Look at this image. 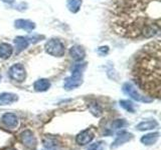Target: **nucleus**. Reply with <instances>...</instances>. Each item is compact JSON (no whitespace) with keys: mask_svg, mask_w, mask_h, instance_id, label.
I'll use <instances>...</instances> for the list:
<instances>
[{"mask_svg":"<svg viewBox=\"0 0 161 150\" xmlns=\"http://www.w3.org/2000/svg\"><path fill=\"white\" fill-rule=\"evenodd\" d=\"M44 148L43 150H58V144L52 138H47L44 140Z\"/></svg>","mask_w":161,"mask_h":150,"instance_id":"aec40b11","label":"nucleus"},{"mask_svg":"<svg viewBox=\"0 0 161 150\" xmlns=\"http://www.w3.org/2000/svg\"><path fill=\"white\" fill-rule=\"evenodd\" d=\"M156 127H158V123H157V121H155V120L143 121L136 126V128H137V130H139V131H145V130H150V129H153Z\"/></svg>","mask_w":161,"mask_h":150,"instance_id":"a211bd4d","label":"nucleus"},{"mask_svg":"<svg viewBox=\"0 0 161 150\" xmlns=\"http://www.w3.org/2000/svg\"><path fill=\"white\" fill-rule=\"evenodd\" d=\"M13 52V48L8 43L0 44V57L2 59H8Z\"/></svg>","mask_w":161,"mask_h":150,"instance_id":"dca6fc26","label":"nucleus"},{"mask_svg":"<svg viewBox=\"0 0 161 150\" xmlns=\"http://www.w3.org/2000/svg\"><path fill=\"white\" fill-rule=\"evenodd\" d=\"M94 133L92 130L90 129H87V130H84V131H82L80 133L78 134L77 138H75V140H77V143L80 144V145H85V144H88L90 143L92 140L94 139Z\"/></svg>","mask_w":161,"mask_h":150,"instance_id":"6e6552de","label":"nucleus"},{"mask_svg":"<svg viewBox=\"0 0 161 150\" xmlns=\"http://www.w3.org/2000/svg\"><path fill=\"white\" fill-rule=\"evenodd\" d=\"M15 27L18 29H23L25 31H32L35 28V24L32 21L24 19H18L15 21Z\"/></svg>","mask_w":161,"mask_h":150,"instance_id":"ddd939ff","label":"nucleus"},{"mask_svg":"<svg viewBox=\"0 0 161 150\" xmlns=\"http://www.w3.org/2000/svg\"><path fill=\"white\" fill-rule=\"evenodd\" d=\"M9 76L14 81L22 82L26 78V72H25V68L23 67L22 64L17 63L12 65L9 69Z\"/></svg>","mask_w":161,"mask_h":150,"instance_id":"423d86ee","label":"nucleus"},{"mask_svg":"<svg viewBox=\"0 0 161 150\" xmlns=\"http://www.w3.org/2000/svg\"><path fill=\"white\" fill-rule=\"evenodd\" d=\"M22 143L28 148H34L36 146V139H35L33 133L30 130H25L20 134Z\"/></svg>","mask_w":161,"mask_h":150,"instance_id":"0eeeda50","label":"nucleus"},{"mask_svg":"<svg viewBox=\"0 0 161 150\" xmlns=\"http://www.w3.org/2000/svg\"><path fill=\"white\" fill-rule=\"evenodd\" d=\"M132 138H133V135L131 134V133L125 132V131L119 133L117 138H116V140L112 143V145H111V149L117 148L118 146H120V145H122V144H124L126 142L130 141V140L132 139Z\"/></svg>","mask_w":161,"mask_h":150,"instance_id":"1a4fd4ad","label":"nucleus"},{"mask_svg":"<svg viewBox=\"0 0 161 150\" xmlns=\"http://www.w3.org/2000/svg\"><path fill=\"white\" fill-rule=\"evenodd\" d=\"M18 100V96L13 93H0V106L2 105H9Z\"/></svg>","mask_w":161,"mask_h":150,"instance_id":"f8f14e48","label":"nucleus"},{"mask_svg":"<svg viewBox=\"0 0 161 150\" xmlns=\"http://www.w3.org/2000/svg\"><path fill=\"white\" fill-rule=\"evenodd\" d=\"M0 80H1V75H0Z\"/></svg>","mask_w":161,"mask_h":150,"instance_id":"393cba45","label":"nucleus"},{"mask_svg":"<svg viewBox=\"0 0 161 150\" xmlns=\"http://www.w3.org/2000/svg\"><path fill=\"white\" fill-rule=\"evenodd\" d=\"M2 122L9 128H14L17 126L18 119L17 116L13 113H5L2 115Z\"/></svg>","mask_w":161,"mask_h":150,"instance_id":"9d476101","label":"nucleus"},{"mask_svg":"<svg viewBox=\"0 0 161 150\" xmlns=\"http://www.w3.org/2000/svg\"><path fill=\"white\" fill-rule=\"evenodd\" d=\"M126 124L125 120L124 119H117L112 123V128L113 129H119V128H122L124 125Z\"/></svg>","mask_w":161,"mask_h":150,"instance_id":"4be33fe9","label":"nucleus"},{"mask_svg":"<svg viewBox=\"0 0 161 150\" xmlns=\"http://www.w3.org/2000/svg\"><path fill=\"white\" fill-rule=\"evenodd\" d=\"M80 5H82V0H68V8L70 12L77 13Z\"/></svg>","mask_w":161,"mask_h":150,"instance_id":"6ab92c4d","label":"nucleus"},{"mask_svg":"<svg viewBox=\"0 0 161 150\" xmlns=\"http://www.w3.org/2000/svg\"><path fill=\"white\" fill-rule=\"evenodd\" d=\"M9 150H15V149H9Z\"/></svg>","mask_w":161,"mask_h":150,"instance_id":"a878e982","label":"nucleus"},{"mask_svg":"<svg viewBox=\"0 0 161 150\" xmlns=\"http://www.w3.org/2000/svg\"><path fill=\"white\" fill-rule=\"evenodd\" d=\"M123 91L129 95V96L136 100V101H139V102H151L152 101V99L151 98H148V97H145L143 95H141L138 91L137 89L135 88V86L130 82H126L124 83L123 85Z\"/></svg>","mask_w":161,"mask_h":150,"instance_id":"39448f33","label":"nucleus"},{"mask_svg":"<svg viewBox=\"0 0 161 150\" xmlns=\"http://www.w3.org/2000/svg\"><path fill=\"white\" fill-rule=\"evenodd\" d=\"M34 89L38 92H43L50 87V82L47 79H39L37 81H35L33 84Z\"/></svg>","mask_w":161,"mask_h":150,"instance_id":"f3484780","label":"nucleus"},{"mask_svg":"<svg viewBox=\"0 0 161 150\" xmlns=\"http://www.w3.org/2000/svg\"><path fill=\"white\" fill-rule=\"evenodd\" d=\"M86 68V63L75 64L73 68V73L69 77L64 80V87L67 90H72L78 88L83 83V73Z\"/></svg>","mask_w":161,"mask_h":150,"instance_id":"7ed1b4c3","label":"nucleus"},{"mask_svg":"<svg viewBox=\"0 0 161 150\" xmlns=\"http://www.w3.org/2000/svg\"><path fill=\"white\" fill-rule=\"evenodd\" d=\"M14 44H15V47H16V53H20L22 50L27 48L29 42L26 37L18 36L14 39Z\"/></svg>","mask_w":161,"mask_h":150,"instance_id":"4468645a","label":"nucleus"},{"mask_svg":"<svg viewBox=\"0 0 161 150\" xmlns=\"http://www.w3.org/2000/svg\"><path fill=\"white\" fill-rule=\"evenodd\" d=\"M160 48L159 40L144 46L133 69L139 86L156 98H160Z\"/></svg>","mask_w":161,"mask_h":150,"instance_id":"f03ea898","label":"nucleus"},{"mask_svg":"<svg viewBox=\"0 0 161 150\" xmlns=\"http://www.w3.org/2000/svg\"><path fill=\"white\" fill-rule=\"evenodd\" d=\"M110 19L115 33L121 36L152 37L160 31V0H117Z\"/></svg>","mask_w":161,"mask_h":150,"instance_id":"f257e3e1","label":"nucleus"},{"mask_svg":"<svg viewBox=\"0 0 161 150\" xmlns=\"http://www.w3.org/2000/svg\"><path fill=\"white\" fill-rule=\"evenodd\" d=\"M109 51V47L108 46H102V47H100L99 48V52L101 55H105V54H107Z\"/></svg>","mask_w":161,"mask_h":150,"instance_id":"b1692460","label":"nucleus"},{"mask_svg":"<svg viewBox=\"0 0 161 150\" xmlns=\"http://www.w3.org/2000/svg\"><path fill=\"white\" fill-rule=\"evenodd\" d=\"M69 54L72 58L75 61H82L86 56V52L83 47L79 46V45H75L69 49Z\"/></svg>","mask_w":161,"mask_h":150,"instance_id":"9b49d317","label":"nucleus"},{"mask_svg":"<svg viewBox=\"0 0 161 150\" xmlns=\"http://www.w3.org/2000/svg\"><path fill=\"white\" fill-rule=\"evenodd\" d=\"M103 142L102 141H99L97 143H94V144H91L90 146L87 148V150H101V147H102Z\"/></svg>","mask_w":161,"mask_h":150,"instance_id":"5701e85b","label":"nucleus"},{"mask_svg":"<svg viewBox=\"0 0 161 150\" xmlns=\"http://www.w3.org/2000/svg\"><path fill=\"white\" fill-rule=\"evenodd\" d=\"M159 133L154 132V133H148L142 136L141 138V142L145 145H153L154 143L157 142V140L159 139Z\"/></svg>","mask_w":161,"mask_h":150,"instance_id":"2eb2a0df","label":"nucleus"},{"mask_svg":"<svg viewBox=\"0 0 161 150\" xmlns=\"http://www.w3.org/2000/svg\"><path fill=\"white\" fill-rule=\"evenodd\" d=\"M120 105H121V107H123L125 110H127L128 112L133 113L135 111L134 104L131 102V101H129V100H121V101H120Z\"/></svg>","mask_w":161,"mask_h":150,"instance_id":"412c9836","label":"nucleus"},{"mask_svg":"<svg viewBox=\"0 0 161 150\" xmlns=\"http://www.w3.org/2000/svg\"><path fill=\"white\" fill-rule=\"evenodd\" d=\"M45 51L54 57H62L64 54V45L58 39H50L45 44Z\"/></svg>","mask_w":161,"mask_h":150,"instance_id":"20e7f679","label":"nucleus"}]
</instances>
